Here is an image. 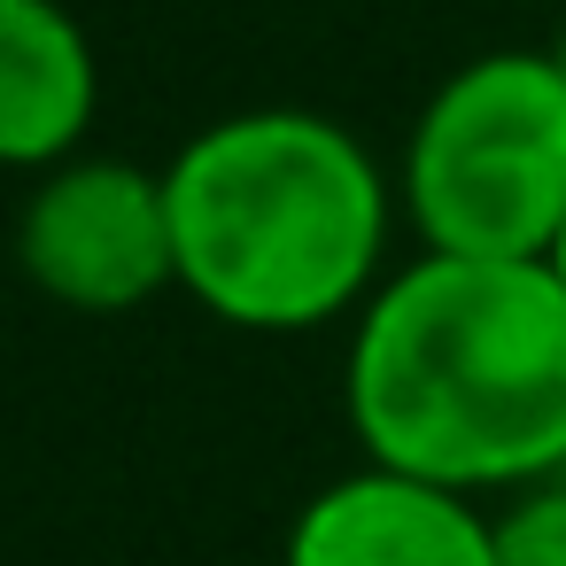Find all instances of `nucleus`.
<instances>
[{"instance_id": "nucleus-1", "label": "nucleus", "mask_w": 566, "mask_h": 566, "mask_svg": "<svg viewBox=\"0 0 566 566\" xmlns=\"http://www.w3.org/2000/svg\"><path fill=\"white\" fill-rule=\"evenodd\" d=\"M342 419L365 465L481 504L566 473V287L419 249L349 326Z\"/></svg>"}, {"instance_id": "nucleus-2", "label": "nucleus", "mask_w": 566, "mask_h": 566, "mask_svg": "<svg viewBox=\"0 0 566 566\" xmlns=\"http://www.w3.org/2000/svg\"><path fill=\"white\" fill-rule=\"evenodd\" d=\"M179 295L241 334L357 318L388 280L396 171L326 109H233L164 164Z\"/></svg>"}, {"instance_id": "nucleus-3", "label": "nucleus", "mask_w": 566, "mask_h": 566, "mask_svg": "<svg viewBox=\"0 0 566 566\" xmlns=\"http://www.w3.org/2000/svg\"><path fill=\"white\" fill-rule=\"evenodd\" d=\"M396 195L434 256L543 264L566 226V78L551 48L458 63L411 117Z\"/></svg>"}, {"instance_id": "nucleus-4", "label": "nucleus", "mask_w": 566, "mask_h": 566, "mask_svg": "<svg viewBox=\"0 0 566 566\" xmlns=\"http://www.w3.org/2000/svg\"><path fill=\"white\" fill-rule=\"evenodd\" d=\"M17 264L48 303L78 318H125L156 303L164 287H179L164 171H140L125 156L55 164L17 210Z\"/></svg>"}, {"instance_id": "nucleus-5", "label": "nucleus", "mask_w": 566, "mask_h": 566, "mask_svg": "<svg viewBox=\"0 0 566 566\" xmlns=\"http://www.w3.org/2000/svg\"><path fill=\"white\" fill-rule=\"evenodd\" d=\"M280 566H496V512L481 496L357 465L295 512Z\"/></svg>"}, {"instance_id": "nucleus-6", "label": "nucleus", "mask_w": 566, "mask_h": 566, "mask_svg": "<svg viewBox=\"0 0 566 566\" xmlns=\"http://www.w3.org/2000/svg\"><path fill=\"white\" fill-rule=\"evenodd\" d=\"M102 109V63L63 0H0V171L48 179Z\"/></svg>"}, {"instance_id": "nucleus-7", "label": "nucleus", "mask_w": 566, "mask_h": 566, "mask_svg": "<svg viewBox=\"0 0 566 566\" xmlns=\"http://www.w3.org/2000/svg\"><path fill=\"white\" fill-rule=\"evenodd\" d=\"M496 566H566V473L496 504Z\"/></svg>"}, {"instance_id": "nucleus-8", "label": "nucleus", "mask_w": 566, "mask_h": 566, "mask_svg": "<svg viewBox=\"0 0 566 566\" xmlns=\"http://www.w3.org/2000/svg\"><path fill=\"white\" fill-rule=\"evenodd\" d=\"M543 264H551V280L566 287V226H558V241H551V256H543Z\"/></svg>"}, {"instance_id": "nucleus-9", "label": "nucleus", "mask_w": 566, "mask_h": 566, "mask_svg": "<svg viewBox=\"0 0 566 566\" xmlns=\"http://www.w3.org/2000/svg\"><path fill=\"white\" fill-rule=\"evenodd\" d=\"M551 63H558V78H566V24H558V40H551Z\"/></svg>"}]
</instances>
